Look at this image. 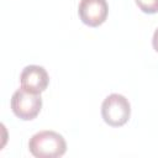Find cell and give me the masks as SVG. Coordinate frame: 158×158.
<instances>
[{"instance_id":"cell-2","label":"cell","mask_w":158,"mask_h":158,"mask_svg":"<svg viewBox=\"0 0 158 158\" xmlns=\"http://www.w3.org/2000/svg\"><path fill=\"white\" fill-rule=\"evenodd\" d=\"M101 116L104 121L112 127L123 126L131 116L128 100L121 94H110L102 101Z\"/></svg>"},{"instance_id":"cell-7","label":"cell","mask_w":158,"mask_h":158,"mask_svg":"<svg viewBox=\"0 0 158 158\" xmlns=\"http://www.w3.org/2000/svg\"><path fill=\"white\" fill-rule=\"evenodd\" d=\"M152 44H153V48L158 52V28L154 31L153 33V38H152Z\"/></svg>"},{"instance_id":"cell-1","label":"cell","mask_w":158,"mask_h":158,"mask_svg":"<svg viewBox=\"0 0 158 158\" xmlns=\"http://www.w3.org/2000/svg\"><path fill=\"white\" fill-rule=\"evenodd\" d=\"M28 149L36 158H58L67 151V143L62 135L54 131H41L28 141Z\"/></svg>"},{"instance_id":"cell-5","label":"cell","mask_w":158,"mask_h":158,"mask_svg":"<svg viewBox=\"0 0 158 158\" xmlns=\"http://www.w3.org/2000/svg\"><path fill=\"white\" fill-rule=\"evenodd\" d=\"M20 81H21V88L26 89L27 91L41 94L47 89L49 83V77L43 67L31 64L22 69Z\"/></svg>"},{"instance_id":"cell-4","label":"cell","mask_w":158,"mask_h":158,"mask_svg":"<svg viewBox=\"0 0 158 158\" xmlns=\"http://www.w3.org/2000/svg\"><path fill=\"white\" fill-rule=\"evenodd\" d=\"M109 12L106 0H81L78 7V15L83 23L90 27H98L105 22Z\"/></svg>"},{"instance_id":"cell-6","label":"cell","mask_w":158,"mask_h":158,"mask_svg":"<svg viewBox=\"0 0 158 158\" xmlns=\"http://www.w3.org/2000/svg\"><path fill=\"white\" fill-rule=\"evenodd\" d=\"M137 6L146 14L158 12V0H135Z\"/></svg>"},{"instance_id":"cell-3","label":"cell","mask_w":158,"mask_h":158,"mask_svg":"<svg viewBox=\"0 0 158 158\" xmlns=\"http://www.w3.org/2000/svg\"><path fill=\"white\" fill-rule=\"evenodd\" d=\"M11 109L19 118L33 120L42 109V98L40 94L27 91L23 88L17 89L11 98Z\"/></svg>"}]
</instances>
